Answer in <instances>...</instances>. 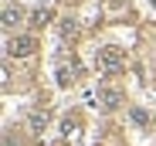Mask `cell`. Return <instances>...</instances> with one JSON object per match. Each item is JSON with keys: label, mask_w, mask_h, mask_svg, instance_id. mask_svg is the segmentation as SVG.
I'll use <instances>...</instances> for the list:
<instances>
[{"label": "cell", "mask_w": 156, "mask_h": 146, "mask_svg": "<svg viewBox=\"0 0 156 146\" xmlns=\"http://www.w3.org/2000/svg\"><path fill=\"white\" fill-rule=\"evenodd\" d=\"M149 4H153V7H156V0H149Z\"/></svg>", "instance_id": "cell-10"}, {"label": "cell", "mask_w": 156, "mask_h": 146, "mask_svg": "<svg viewBox=\"0 0 156 146\" xmlns=\"http://www.w3.org/2000/svg\"><path fill=\"white\" fill-rule=\"evenodd\" d=\"M78 34V27H75V20H61V37L68 41V37H75Z\"/></svg>", "instance_id": "cell-9"}, {"label": "cell", "mask_w": 156, "mask_h": 146, "mask_svg": "<svg viewBox=\"0 0 156 146\" xmlns=\"http://www.w3.org/2000/svg\"><path fill=\"white\" fill-rule=\"evenodd\" d=\"M122 65H126V51H122V48L109 44V48L98 51V71H102V75H112V71H119Z\"/></svg>", "instance_id": "cell-1"}, {"label": "cell", "mask_w": 156, "mask_h": 146, "mask_svg": "<svg viewBox=\"0 0 156 146\" xmlns=\"http://www.w3.org/2000/svg\"><path fill=\"white\" fill-rule=\"evenodd\" d=\"M75 78H78V65H58V85L61 88H68Z\"/></svg>", "instance_id": "cell-5"}, {"label": "cell", "mask_w": 156, "mask_h": 146, "mask_svg": "<svg viewBox=\"0 0 156 146\" xmlns=\"http://www.w3.org/2000/svg\"><path fill=\"white\" fill-rule=\"evenodd\" d=\"M95 99H98L102 109H119V105H122V92H119V88H98Z\"/></svg>", "instance_id": "cell-4"}, {"label": "cell", "mask_w": 156, "mask_h": 146, "mask_svg": "<svg viewBox=\"0 0 156 146\" xmlns=\"http://www.w3.org/2000/svg\"><path fill=\"white\" fill-rule=\"evenodd\" d=\"M27 126H31V136L41 139V136H44V126H48V109H34V112L27 116Z\"/></svg>", "instance_id": "cell-3"}, {"label": "cell", "mask_w": 156, "mask_h": 146, "mask_svg": "<svg viewBox=\"0 0 156 146\" xmlns=\"http://www.w3.org/2000/svg\"><path fill=\"white\" fill-rule=\"evenodd\" d=\"M17 20H20V10L7 4V7H4V27H17Z\"/></svg>", "instance_id": "cell-6"}, {"label": "cell", "mask_w": 156, "mask_h": 146, "mask_svg": "<svg viewBox=\"0 0 156 146\" xmlns=\"http://www.w3.org/2000/svg\"><path fill=\"white\" fill-rule=\"evenodd\" d=\"M51 17H55V14H51L48 7H41V10H34V14H31V20H34V27H44V24H48Z\"/></svg>", "instance_id": "cell-7"}, {"label": "cell", "mask_w": 156, "mask_h": 146, "mask_svg": "<svg viewBox=\"0 0 156 146\" xmlns=\"http://www.w3.org/2000/svg\"><path fill=\"white\" fill-rule=\"evenodd\" d=\"M34 51H37V41L27 37V34H20V37L7 41V55H14V58H31Z\"/></svg>", "instance_id": "cell-2"}, {"label": "cell", "mask_w": 156, "mask_h": 146, "mask_svg": "<svg viewBox=\"0 0 156 146\" xmlns=\"http://www.w3.org/2000/svg\"><path fill=\"white\" fill-rule=\"evenodd\" d=\"M75 133H78V123H75V119H65V123H61V136H65V139H71Z\"/></svg>", "instance_id": "cell-8"}]
</instances>
